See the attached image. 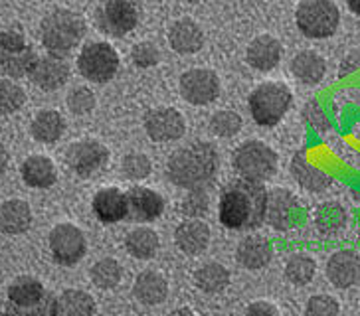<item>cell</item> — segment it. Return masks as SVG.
Wrapping results in <instances>:
<instances>
[{
	"mask_svg": "<svg viewBox=\"0 0 360 316\" xmlns=\"http://www.w3.org/2000/svg\"><path fill=\"white\" fill-rule=\"evenodd\" d=\"M30 44L26 42V34L20 26H11L0 32V50L2 52H22Z\"/></svg>",
	"mask_w": 360,
	"mask_h": 316,
	"instance_id": "44",
	"label": "cell"
},
{
	"mask_svg": "<svg viewBox=\"0 0 360 316\" xmlns=\"http://www.w3.org/2000/svg\"><path fill=\"white\" fill-rule=\"evenodd\" d=\"M160 247L159 233L150 228H135L133 232L127 233L125 237V249L131 257L141 259V261H147L153 259Z\"/></svg>",
	"mask_w": 360,
	"mask_h": 316,
	"instance_id": "32",
	"label": "cell"
},
{
	"mask_svg": "<svg viewBox=\"0 0 360 316\" xmlns=\"http://www.w3.org/2000/svg\"><path fill=\"white\" fill-rule=\"evenodd\" d=\"M48 243H50L53 261L64 267L79 263L87 251L85 233L74 223H58L50 232Z\"/></svg>",
	"mask_w": 360,
	"mask_h": 316,
	"instance_id": "10",
	"label": "cell"
},
{
	"mask_svg": "<svg viewBox=\"0 0 360 316\" xmlns=\"http://www.w3.org/2000/svg\"><path fill=\"white\" fill-rule=\"evenodd\" d=\"M281 55H283V46L276 36L262 34L248 44L245 62L255 72H271L279 65Z\"/></svg>",
	"mask_w": 360,
	"mask_h": 316,
	"instance_id": "18",
	"label": "cell"
},
{
	"mask_svg": "<svg viewBox=\"0 0 360 316\" xmlns=\"http://www.w3.org/2000/svg\"><path fill=\"white\" fill-rule=\"evenodd\" d=\"M242 125H244L242 117L232 109H220L210 117V131L220 138L236 137L242 131Z\"/></svg>",
	"mask_w": 360,
	"mask_h": 316,
	"instance_id": "36",
	"label": "cell"
},
{
	"mask_svg": "<svg viewBox=\"0 0 360 316\" xmlns=\"http://www.w3.org/2000/svg\"><path fill=\"white\" fill-rule=\"evenodd\" d=\"M293 103L291 87L281 81H264L250 93L248 105L252 119L264 129L276 126Z\"/></svg>",
	"mask_w": 360,
	"mask_h": 316,
	"instance_id": "4",
	"label": "cell"
},
{
	"mask_svg": "<svg viewBox=\"0 0 360 316\" xmlns=\"http://www.w3.org/2000/svg\"><path fill=\"white\" fill-rule=\"evenodd\" d=\"M8 162H11V154H8V148L0 143V174H4L8 169Z\"/></svg>",
	"mask_w": 360,
	"mask_h": 316,
	"instance_id": "48",
	"label": "cell"
},
{
	"mask_svg": "<svg viewBox=\"0 0 360 316\" xmlns=\"http://www.w3.org/2000/svg\"><path fill=\"white\" fill-rule=\"evenodd\" d=\"M179 91L191 105H210L220 95V77L212 70L192 67L180 75Z\"/></svg>",
	"mask_w": 360,
	"mask_h": 316,
	"instance_id": "11",
	"label": "cell"
},
{
	"mask_svg": "<svg viewBox=\"0 0 360 316\" xmlns=\"http://www.w3.org/2000/svg\"><path fill=\"white\" fill-rule=\"evenodd\" d=\"M245 316H279V308L269 301H255L245 308Z\"/></svg>",
	"mask_w": 360,
	"mask_h": 316,
	"instance_id": "46",
	"label": "cell"
},
{
	"mask_svg": "<svg viewBox=\"0 0 360 316\" xmlns=\"http://www.w3.org/2000/svg\"><path fill=\"white\" fill-rule=\"evenodd\" d=\"M169 316H196V312H192L191 308H186V306H180V308H174Z\"/></svg>",
	"mask_w": 360,
	"mask_h": 316,
	"instance_id": "49",
	"label": "cell"
},
{
	"mask_svg": "<svg viewBox=\"0 0 360 316\" xmlns=\"http://www.w3.org/2000/svg\"><path fill=\"white\" fill-rule=\"evenodd\" d=\"M317 275V261L307 253H295L287 259L285 279L295 287H305Z\"/></svg>",
	"mask_w": 360,
	"mask_h": 316,
	"instance_id": "34",
	"label": "cell"
},
{
	"mask_svg": "<svg viewBox=\"0 0 360 316\" xmlns=\"http://www.w3.org/2000/svg\"><path fill=\"white\" fill-rule=\"evenodd\" d=\"M170 48L180 55H191L204 48V32L191 18H180L169 28Z\"/></svg>",
	"mask_w": 360,
	"mask_h": 316,
	"instance_id": "21",
	"label": "cell"
},
{
	"mask_svg": "<svg viewBox=\"0 0 360 316\" xmlns=\"http://www.w3.org/2000/svg\"><path fill=\"white\" fill-rule=\"evenodd\" d=\"M301 204L291 190L271 188L267 190V206H265V221L277 232H289L299 223Z\"/></svg>",
	"mask_w": 360,
	"mask_h": 316,
	"instance_id": "12",
	"label": "cell"
},
{
	"mask_svg": "<svg viewBox=\"0 0 360 316\" xmlns=\"http://www.w3.org/2000/svg\"><path fill=\"white\" fill-rule=\"evenodd\" d=\"M230 271L222 263L208 261L200 265L194 273V284L206 295H218L230 284Z\"/></svg>",
	"mask_w": 360,
	"mask_h": 316,
	"instance_id": "31",
	"label": "cell"
},
{
	"mask_svg": "<svg viewBox=\"0 0 360 316\" xmlns=\"http://www.w3.org/2000/svg\"><path fill=\"white\" fill-rule=\"evenodd\" d=\"M65 103H68V109L74 115H87V113H91L96 109L97 99L96 93L89 87H75V89L70 91Z\"/></svg>",
	"mask_w": 360,
	"mask_h": 316,
	"instance_id": "40",
	"label": "cell"
},
{
	"mask_svg": "<svg viewBox=\"0 0 360 316\" xmlns=\"http://www.w3.org/2000/svg\"><path fill=\"white\" fill-rule=\"evenodd\" d=\"M232 164L240 178L264 184L277 172L279 157L274 148L262 140H245L233 150Z\"/></svg>",
	"mask_w": 360,
	"mask_h": 316,
	"instance_id": "6",
	"label": "cell"
},
{
	"mask_svg": "<svg viewBox=\"0 0 360 316\" xmlns=\"http://www.w3.org/2000/svg\"><path fill=\"white\" fill-rule=\"evenodd\" d=\"M89 279H91V283L96 284L97 289L111 291V289H115L117 284L121 283V279H123V267H121V263L117 259H111V257L99 259L89 269Z\"/></svg>",
	"mask_w": 360,
	"mask_h": 316,
	"instance_id": "35",
	"label": "cell"
},
{
	"mask_svg": "<svg viewBox=\"0 0 360 316\" xmlns=\"http://www.w3.org/2000/svg\"><path fill=\"white\" fill-rule=\"evenodd\" d=\"M70 74H72V70H70V63L65 62V58L48 53V55L38 58V62L34 63L28 77L42 91H58L60 87L68 84Z\"/></svg>",
	"mask_w": 360,
	"mask_h": 316,
	"instance_id": "14",
	"label": "cell"
},
{
	"mask_svg": "<svg viewBox=\"0 0 360 316\" xmlns=\"http://www.w3.org/2000/svg\"><path fill=\"white\" fill-rule=\"evenodd\" d=\"M133 295L141 305L157 306L167 301L169 296V283L157 271H143L137 275L133 283Z\"/></svg>",
	"mask_w": 360,
	"mask_h": 316,
	"instance_id": "25",
	"label": "cell"
},
{
	"mask_svg": "<svg viewBox=\"0 0 360 316\" xmlns=\"http://www.w3.org/2000/svg\"><path fill=\"white\" fill-rule=\"evenodd\" d=\"M303 115H305V119H307V123L313 129H317V131H327L328 129V117L325 115V111L319 107V103H315V101H311L309 105H305V109H303Z\"/></svg>",
	"mask_w": 360,
	"mask_h": 316,
	"instance_id": "45",
	"label": "cell"
},
{
	"mask_svg": "<svg viewBox=\"0 0 360 316\" xmlns=\"http://www.w3.org/2000/svg\"><path fill=\"white\" fill-rule=\"evenodd\" d=\"M291 74L295 75L297 81L305 85H317L327 75V62L321 53L313 50H303L291 60Z\"/></svg>",
	"mask_w": 360,
	"mask_h": 316,
	"instance_id": "27",
	"label": "cell"
},
{
	"mask_svg": "<svg viewBox=\"0 0 360 316\" xmlns=\"http://www.w3.org/2000/svg\"><path fill=\"white\" fill-rule=\"evenodd\" d=\"M349 221V213L340 206L339 202H325L315 210V225L323 235H337Z\"/></svg>",
	"mask_w": 360,
	"mask_h": 316,
	"instance_id": "33",
	"label": "cell"
},
{
	"mask_svg": "<svg viewBox=\"0 0 360 316\" xmlns=\"http://www.w3.org/2000/svg\"><path fill=\"white\" fill-rule=\"evenodd\" d=\"M109 162V148L96 138H82L72 143L65 150V164L79 178H91L105 169Z\"/></svg>",
	"mask_w": 360,
	"mask_h": 316,
	"instance_id": "9",
	"label": "cell"
},
{
	"mask_svg": "<svg viewBox=\"0 0 360 316\" xmlns=\"http://www.w3.org/2000/svg\"><path fill=\"white\" fill-rule=\"evenodd\" d=\"M46 295H48V291L44 289L42 281H38L36 277H30V275H20L8 284V291H6L8 301L6 303L16 306H32L38 305Z\"/></svg>",
	"mask_w": 360,
	"mask_h": 316,
	"instance_id": "29",
	"label": "cell"
},
{
	"mask_svg": "<svg viewBox=\"0 0 360 316\" xmlns=\"http://www.w3.org/2000/svg\"><path fill=\"white\" fill-rule=\"evenodd\" d=\"M289 170H291L297 184L307 192H313V194H321L333 184V176L323 169H319L317 164H313L303 154H295L291 158Z\"/></svg>",
	"mask_w": 360,
	"mask_h": 316,
	"instance_id": "23",
	"label": "cell"
},
{
	"mask_svg": "<svg viewBox=\"0 0 360 316\" xmlns=\"http://www.w3.org/2000/svg\"><path fill=\"white\" fill-rule=\"evenodd\" d=\"M210 210V194L204 188L188 190L180 202V213L186 220H202Z\"/></svg>",
	"mask_w": 360,
	"mask_h": 316,
	"instance_id": "37",
	"label": "cell"
},
{
	"mask_svg": "<svg viewBox=\"0 0 360 316\" xmlns=\"http://www.w3.org/2000/svg\"><path fill=\"white\" fill-rule=\"evenodd\" d=\"M145 133L153 143H172L184 137L186 119L174 107H157L145 115Z\"/></svg>",
	"mask_w": 360,
	"mask_h": 316,
	"instance_id": "13",
	"label": "cell"
},
{
	"mask_svg": "<svg viewBox=\"0 0 360 316\" xmlns=\"http://www.w3.org/2000/svg\"><path fill=\"white\" fill-rule=\"evenodd\" d=\"M96 298L79 291V289H68L62 295L56 296L52 308V316H96Z\"/></svg>",
	"mask_w": 360,
	"mask_h": 316,
	"instance_id": "28",
	"label": "cell"
},
{
	"mask_svg": "<svg viewBox=\"0 0 360 316\" xmlns=\"http://www.w3.org/2000/svg\"><path fill=\"white\" fill-rule=\"evenodd\" d=\"M26 103V91L12 79H0V115H12Z\"/></svg>",
	"mask_w": 360,
	"mask_h": 316,
	"instance_id": "38",
	"label": "cell"
},
{
	"mask_svg": "<svg viewBox=\"0 0 360 316\" xmlns=\"http://www.w3.org/2000/svg\"><path fill=\"white\" fill-rule=\"evenodd\" d=\"M141 6L137 0H103L96 11L97 28L113 38H125L137 28Z\"/></svg>",
	"mask_w": 360,
	"mask_h": 316,
	"instance_id": "8",
	"label": "cell"
},
{
	"mask_svg": "<svg viewBox=\"0 0 360 316\" xmlns=\"http://www.w3.org/2000/svg\"><path fill=\"white\" fill-rule=\"evenodd\" d=\"M327 279L337 289H350L360 283V255L354 249H339L327 261Z\"/></svg>",
	"mask_w": 360,
	"mask_h": 316,
	"instance_id": "15",
	"label": "cell"
},
{
	"mask_svg": "<svg viewBox=\"0 0 360 316\" xmlns=\"http://www.w3.org/2000/svg\"><path fill=\"white\" fill-rule=\"evenodd\" d=\"M91 210L96 218L105 225L119 223L129 218V200L127 194L117 186H107L101 188L91 200Z\"/></svg>",
	"mask_w": 360,
	"mask_h": 316,
	"instance_id": "16",
	"label": "cell"
},
{
	"mask_svg": "<svg viewBox=\"0 0 360 316\" xmlns=\"http://www.w3.org/2000/svg\"><path fill=\"white\" fill-rule=\"evenodd\" d=\"M347 2H349L350 12H352L354 16H359L360 18V0H347Z\"/></svg>",
	"mask_w": 360,
	"mask_h": 316,
	"instance_id": "50",
	"label": "cell"
},
{
	"mask_svg": "<svg viewBox=\"0 0 360 316\" xmlns=\"http://www.w3.org/2000/svg\"><path fill=\"white\" fill-rule=\"evenodd\" d=\"M87 26L77 12L70 8H53L40 22V42L52 55L65 58L84 40Z\"/></svg>",
	"mask_w": 360,
	"mask_h": 316,
	"instance_id": "3",
	"label": "cell"
},
{
	"mask_svg": "<svg viewBox=\"0 0 360 316\" xmlns=\"http://www.w3.org/2000/svg\"><path fill=\"white\" fill-rule=\"evenodd\" d=\"M359 237H360V225H359Z\"/></svg>",
	"mask_w": 360,
	"mask_h": 316,
	"instance_id": "53",
	"label": "cell"
},
{
	"mask_svg": "<svg viewBox=\"0 0 360 316\" xmlns=\"http://www.w3.org/2000/svg\"><path fill=\"white\" fill-rule=\"evenodd\" d=\"M121 67V55L109 42H89L77 55V70L91 84H109Z\"/></svg>",
	"mask_w": 360,
	"mask_h": 316,
	"instance_id": "7",
	"label": "cell"
},
{
	"mask_svg": "<svg viewBox=\"0 0 360 316\" xmlns=\"http://www.w3.org/2000/svg\"><path fill=\"white\" fill-rule=\"evenodd\" d=\"M0 316H8V315H6V312H0Z\"/></svg>",
	"mask_w": 360,
	"mask_h": 316,
	"instance_id": "52",
	"label": "cell"
},
{
	"mask_svg": "<svg viewBox=\"0 0 360 316\" xmlns=\"http://www.w3.org/2000/svg\"><path fill=\"white\" fill-rule=\"evenodd\" d=\"M210 228L200 220L182 221L174 230V243L186 255H200L206 251L210 245Z\"/></svg>",
	"mask_w": 360,
	"mask_h": 316,
	"instance_id": "20",
	"label": "cell"
},
{
	"mask_svg": "<svg viewBox=\"0 0 360 316\" xmlns=\"http://www.w3.org/2000/svg\"><path fill=\"white\" fill-rule=\"evenodd\" d=\"M129 200V218L133 221H147L159 220L165 213L167 202L160 196L157 190L147 188V186H135L127 192Z\"/></svg>",
	"mask_w": 360,
	"mask_h": 316,
	"instance_id": "17",
	"label": "cell"
},
{
	"mask_svg": "<svg viewBox=\"0 0 360 316\" xmlns=\"http://www.w3.org/2000/svg\"><path fill=\"white\" fill-rule=\"evenodd\" d=\"M53 301H56V296L48 293L38 305L32 306H16L6 303V310L4 312L8 316H52Z\"/></svg>",
	"mask_w": 360,
	"mask_h": 316,
	"instance_id": "43",
	"label": "cell"
},
{
	"mask_svg": "<svg viewBox=\"0 0 360 316\" xmlns=\"http://www.w3.org/2000/svg\"><path fill=\"white\" fill-rule=\"evenodd\" d=\"M22 182L36 190L52 188L58 182V170L52 158L46 154H30L20 166Z\"/></svg>",
	"mask_w": 360,
	"mask_h": 316,
	"instance_id": "22",
	"label": "cell"
},
{
	"mask_svg": "<svg viewBox=\"0 0 360 316\" xmlns=\"http://www.w3.org/2000/svg\"><path fill=\"white\" fill-rule=\"evenodd\" d=\"M354 72H360V53H349L340 63V77L354 74Z\"/></svg>",
	"mask_w": 360,
	"mask_h": 316,
	"instance_id": "47",
	"label": "cell"
},
{
	"mask_svg": "<svg viewBox=\"0 0 360 316\" xmlns=\"http://www.w3.org/2000/svg\"><path fill=\"white\" fill-rule=\"evenodd\" d=\"M218 150L206 140H194L176 148L167 162V176L182 190L204 188L218 170Z\"/></svg>",
	"mask_w": 360,
	"mask_h": 316,
	"instance_id": "2",
	"label": "cell"
},
{
	"mask_svg": "<svg viewBox=\"0 0 360 316\" xmlns=\"http://www.w3.org/2000/svg\"><path fill=\"white\" fill-rule=\"evenodd\" d=\"M121 172L127 180L133 182H141V180H147L153 172V162L147 154L143 152H129L127 157L123 158V164H121Z\"/></svg>",
	"mask_w": 360,
	"mask_h": 316,
	"instance_id": "39",
	"label": "cell"
},
{
	"mask_svg": "<svg viewBox=\"0 0 360 316\" xmlns=\"http://www.w3.org/2000/svg\"><path fill=\"white\" fill-rule=\"evenodd\" d=\"M131 62H133V65H137L139 70H148V67L159 65L160 52L157 44L147 42V40L135 44L131 50Z\"/></svg>",
	"mask_w": 360,
	"mask_h": 316,
	"instance_id": "41",
	"label": "cell"
},
{
	"mask_svg": "<svg viewBox=\"0 0 360 316\" xmlns=\"http://www.w3.org/2000/svg\"><path fill=\"white\" fill-rule=\"evenodd\" d=\"M36 62H38V53L32 46H28L22 52L0 50V75L6 79H20L24 75H30Z\"/></svg>",
	"mask_w": 360,
	"mask_h": 316,
	"instance_id": "30",
	"label": "cell"
},
{
	"mask_svg": "<svg viewBox=\"0 0 360 316\" xmlns=\"http://www.w3.org/2000/svg\"><path fill=\"white\" fill-rule=\"evenodd\" d=\"M295 24L311 40L330 38L339 30V6L335 0H301L295 8Z\"/></svg>",
	"mask_w": 360,
	"mask_h": 316,
	"instance_id": "5",
	"label": "cell"
},
{
	"mask_svg": "<svg viewBox=\"0 0 360 316\" xmlns=\"http://www.w3.org/2000/svg\"><path fill=\"white\" fill-rule=\"evenodd\" d=\"M32 225V210L28 202L12 198L0 204V232L6 235H20Z\"/></svg>",
	"mask_w": 360,
	"mask_h": 316,
	"instance_id": "24",
	"label": "cell"
},
{
	"mask_svg": "<svg viewBox=\"0 0 360 316\" xmlns=\"http://www.w3.org/2000/svg\"><path fill=\"white\" fill-rule=\"evenodd\" d=\"M65 133V119L56 109H42L34 115L30 123V135L42 145H53Z\"/></svg>",
	"mask_w": 360,
	"mask_h": 316,
	"instance_id": "26",
	"label": "cell"
},
{
	"mask_svg": "<svg viewBox=\"0 0 360 316\" xmlns=\"http://www.w3.org/2000/svg\"><path fill=\"white\" fill-rule=\"evenodd\" d=\"M184 2H188V4H202V2H206V0H184Z\"/></svg>",
	"mask_w": 360,
	"mask_h": 316,
	"instance_id": "51",
	"label": "cell"
},
{
	"mask_svg": "<svg viewBox=\"0 0 360 316\" xmlns=\"http://www.w3.org/2000/svg\"><path fill=\"white\" fill-rule=\"evenodd\" d=\"M267 188L262 182L238 178L228 182L220 192L218 218L228 230L252 232L265 223Z\"/></svg>",
	"mask_w": 360,
	"mask_h": 316,
	"instance_id": "1",
	"label": "cell"
},
{
	"mask_svg": "<svg viewBox=\"0 0 360 316\" xmlns=\"http://www.w3.org/2000/svg\"><path fill=\"white\" fill-rule=\"evenodd\" d=\"M305 316H340L339 301L330 295H313L305 305Z\"/></svg>",
	"mask_w": 360,
	"mask_h": 316,
	"instance_id": "42",
	"label": "cell"
},
{
	"mask_svg": "<svg viewBox=\"0 0 360 316\" xmlns=\"http://www.w3.org/2000/svg\"><path fill=\"white\" fill-rule=\"evenodd\" d=\"M274 259V245L262 235L244 237L236 247V261L248 271H262Z\"/></svg>",
	"mask_w": 360,
	"mask_h": 316,
	"instance_id": "19",
	"label": "cell"
}]
</instances>
